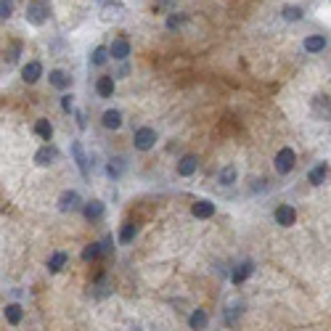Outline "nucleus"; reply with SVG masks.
Returning <instances> with one entry per match:
<instances>
[{"mask_svg":"<svg viewBox=\"0 0 331 331\" xmlns=\"http://www.w3.org/2000/svg\"><path fill=\"white\" fill-rule=\"evenodd\" d=\"M48 16H51V6L45 3V0H32V3L27 6V22L29 24L40 27V24L48 22Z\"/></svg>","mask_w":331,"mask_h":331,"instance_id":"1","label":"nucleus"},{"mask_svg":"<svg viewBox=\"0 0 331 331\" xmlns=\"http://www.w3.org/2000/svg\"><path fill=\"white\" fill-rule=\"evenodd\" d=\"M294 162H297V154H294L289 146H283V149L276 154V170L281 172V175L292 172V170H294Z\"/></svg>","mask_w":331,"mask_h":331,"instance_id":"2","label":"nucleus"},{"mask_svg":"<svg viewBox=\"0 0 331 331\" xmlns=\"http://www.w3.org/2000/svg\"><path fill=\"white\" fill-rule=\"evenodd\" d=\"M133 143H135L138 151H151L154 143H156V133H154L151 128H140V130L135 133V138H133Z\"/></svg>","mask_w":331,"mask_h":331,"instance_id":"3","label":"nucleus"},{"mask_svg":"<svg viewBox=\"0 0 331 331\" xmlns=\"http://www.w3.org/2000/svg\"><path fill=\"white\" fill-rule=\"evenodd\" d=\"M276 223L278 225H283V228H289V225H294V220H297V212H294V207H289V204H281V207L276 210Z\"/></svg>","mask_w":331,"mask_h":331,"instance_id":"4","label":"nucleus"},{"mask_svg":"<svg viewBox=\"0 0 331 331\" xmlns=\"http://www.w3.org/2000/svg\"><path fill=\"white\" fill-rule=\"evenodd\" d=\"M96 93L101 98H112V93H114V77L112 74H104L96 80Z\"/></svg>","mask_w":331,"mask_h":331,"instance_id":"5","label":"nucleus"},{"mask_svg":"<svg viewBox=\"0 0 331 331\" xmlns=\"http://www.w3.org/2000/svg\"><path fill=\"white\" fill-rule=\"evenodd\" d=\"M22 77H24V82H29V85L37 82L43 77V64H40V61H29V64L22 69Z\"/></svg>","mask_w":331,"mask_h":331,"instance_id":"6","label":"nucleus"},{"mask_svg":"<svg viewBox=\"0 0 331 331\" xmlns=\"http://www.w3.org/2000/svg\"><path fill=\"white\" fill-rule=\"evenodd\" d=\"M48 80H51V85L58 88V90H67V88L72 85V77H69V72H64V69H53V72L48 74Z\"/></svg>","mask_w":331,"mask_h":331,"instance_id":"7","label":"nucleus"},{"mask_svg":"<svg viewBox=\"0 0 331 331\" xmlns=\"http://www.w3.org/2000/svg\"><path fill=\"white\" fill-rule=\"evenodd\" d=\"M109 51H112V58H117V61H125V58L130 56V43L125 40V37H117V40L112 43V48H109Z\"/></svg>","mask_w":331,"mask_h":331,"instance_id":"8","label":"nucleus"},{"mask_svg":"<svg viewBox=\"0 0 331 331\" xmlns=\"http://www.w3.org/2000/svg\"><path fill=\"white\" fill-rule=\"evenodd\" d=\"M77 204H80V196H77V191H64L58 199V210L61 212H72L77 210Z\"/></svg>","mask_w":331,"mask_h":331,"instance_id":"9","label":"nucleus"},{"mask_svg":"<svg viewBox=\"0 0 331 331\" xmlns=\"http://www.w3.org/2000/svg\"><path fill=\"white\" fill-rule=\"evenodd\" d=\"M191 212H194V217H199V220H207V217L215 215V204L207 201V199H201V201H196L194 207H191Z\"/></svg>","mask_w":331,"mask_h":331,"instance_id":"10","label":"nucleus"},{"mask_svg":"<svg viewBox=\"0 0 331 331\" xmlns=\"http://www.w3.org/2000/svg\"><path fill=\"white\" fill-rule=\"evenodd\" d=\"M196 167H199V162H196V156H183V159L178 162V175H183V178H188V175H194L196 172Z\"/></svg>","mask_w":331,"mask_h":331,"instance_id":"11","label":"nucleus"},{"mask_svg":"<svg viewBox=\"0 0 331 331\" xmlns=\"http://www.w3.org/2000/svg\"><path fill=\"white\" fill-rule=\"evenodd\" d=\"M252 271H255V265H252L249 260H246V262H241V265H236V271H233L231 281H233V283H244V281L252 276Z\"/></svg>","mask_w":331,"mask_h":331,"instance_id":"12","label":"nucleus"},{"mask_svg":"<svg viewBox=\"0 0 331 331\" xmlns=\"http://www.w3.org/2000/svg\"><path fill=\"white\" fill-rule=\"evenodd\" d=\"M101 122H104V128H106V130H117L119 125H122V114L117 112V109H109V112H104Z\"/></svg>","mask_w":331,"mask_h":331,"instance_id":"13","label":"nucleus"},{"mask_svg":"<svg viewBox=\"0 0 331 331\" xmlns=\"http://www.w3.org/2000/svg\"><path fill=\"white\" fill-rule=\"evenodd\" d=\"M326 48V37L323 35H310V37H305V51L307 53H321Z\"/></svg>","mask_w":331,"mask_h":331,"instance_id":"14","label":"nucleus"},{"mask_svg":"<svg viewBox=\"0 0 331 331\" xmlns=\"http://www.w3.org/2000/svg\"><path fill=\"white\" fill-rule=\"evenodd\" d=\"M56 154H58V151H56L53 146H43V149L35 154V162H37L40 167H45V164H51V162L56 159Z\"/></svg>","mask_w":331,"mask_h":331,"instance_id":"15","label":"nucleus"},{"mask_svg":"<svg viewBox=\"0 0 331 331\" xmlns=\"http://www.w3.org/2000/svg\"><path fill=\"white\" fill-rule=\"evenodd\" d=\"M326 172H328V167H326V162H321V164H315V167L310 170L307 180H310L313 185H321V183L326 180Z\"/></svg>","mask_w":331,"mask_h":331,"instance_id":"16","label":"nucleus"},{"mask_svg":"<svg viewBox=\"0 0 331 331\" xmlns=\"http://www.w3.org/2000/svg\"><path fill=\"white\" fill-rule=\"evenodd\" d=\"M109 56H112V51L104 48V45H98V48L90 53V64H93V67H104L106 61H109Z\"/></svg>","mask_w":331,"mask_h":331,"instance_id":"17","label":"nucleus"},{"mask_svg":"<svg viewBox=\"0 0 331 331\" xmlns=\"http://www.w3.org/2000/svg\"><path fill=\"white\" fill-rule=\"evenodd\" d=\"M22 318H24V310H22V305H6V321H8L11 326L22 323Z\"/></svg>","mask_w":331,"mask_h":331,"instance_id":"18","label":"nucleus"},{"mask_svg":"<svg viewBox=\"0 0 331 331\" xmlns=\"http://www.w3.org/2000/svg\"><path fill=\"white\" fill-rule=\"evenodd\" d=\"M82 215H85L88 220H98V217L104 215V204H101V201H88L85 207H82Z\"/></svg>","mask_w":331,"mask_h":331,"instance_id":"19","label":"nucleus"},{"mask_svg":"<svg viewBox=\"0 0 331 331\" xmlns=\"http://www.w3.org/2000/svg\"><path fill=\"white\" fill-rule=\"evenodd\" d=\"M35 133H37L43 140H51V138H53V125H51L48 119H37V122H35Z\"/></svg>","mask_w":331,"mask_h":331,"instance_id":"20","label":"nucleus"},{"mask_svg":"<svg viewBox=\"0 0 331 331\" xmlns=\"http://www.w3.org/2000/svg\"><path fill=\"white\" fill-rule=\"evenodd\" d=\"M67 260H69V255H67V252H56V255L48 260V271H51V273H58L61 267L67 265Z\"/></svg>","mask_w":331,"mask_h":331,"instance_id":"21","label":"nucleus"},{"mask_svg":"<svg viewBox=\"0 0 331 331\" xmlns=\"http://www.w3.org/2000/svg\"><path fill=\"white\" fill-rule=\"evenodd\" d=\"M188 326H191L194 331H201L204 326H207V313H204V310H194L191 318H188Z\"/></svg>","mask_w":331,"mask_h":331,"instance_id":"22","label":"nucleus"},{"mask_svg":"<svg viewBox=\"0 0 331 331\" xmlns=\"http://www.w3.org/2000/svg\"><path fill=\"white\" fill-rule=\"evenodd\" d=\"M135 233H138V225H135V223H125L122 231H119V241H122V244H130V241L135 239Z\"/></svg>","mask_w":331,"mask_h":331,"instance_id":"23","label":"nucleus"},{"mask_svg":"<svg viewBox=\"0 0 331 331\" xmlns=\"http://www.w3.org/2000/svg\"><path fill=\"white\" fill-rule=\"evenodd\" d=\"M302 8H299V6H283L281 8V16L283 19H286V22H297V19H302Z\"/></svg>","mask_w":331,"mask_h":331,"instance_id":"24","label":"nucleus"},{"mask_svg":"<svg viewBox=\"0 0 331 331\" xmlns=\"http://www.w3.org/2000/svg\"><path fill=\"white\" fill-rule=\"evenodd\" d=\"M217 183H220V185H233V183H236V167H233V164L223 167V172H220Z\"/></svg>","mask_w":331,"mask_h":331,"instance_id":"25","label":"nucleus"},{"mask_svg":"<svg viewBox=\"0 0 331 331\" xmlns=\"http://www.w3.org/2000/svg\"><path fill=\"white\" fill-rule=\"evenodd\" d=\"M101 255H104L101 244H88V246L82 249V260H85V262H90V260H98Z\"/></svg>","mask_w":331,"mask_h":331,"instance_id":"26","label":"nucleus"},{"mask_svg":"<svg viewBox=\"0 0 331 331\" xmlns=\"http://www.w3.org/2000/svg\"><path fill=\"white\" fill-rule=\"evenodd\" d=\"M72 151H74V159H77V167H80V172H82V175H88V159H85V154H82V146L74 143Z\"/></svg>","mask_w":331,"mask_h":331,"instance_id":"27","label":"nucleus"},{"mask_svg":"<svg viewBox=\"0 0 331 331\" xmlns=\"http://www.w3.org/2000/svg\"><path fill=\"white\" fill-rule=\"evenodd\" d=\"M185 22H188V19L183 16V13H172V16L167 19V29H180Z\"/></svg>","mask_w":331,"mask_h":331,"instance_id":"28","label":"nucleus"},{"mask_svg":"<svg viewBox=\"0 0 331 331\" xmlns=\"http://www.w3.org/2000/svg\"><path fill=\"white\" fill-rule=\"evenodd\" d=\"M11 11H13V3H11V0H0V16L8 19V16H11Z\"/></svg>","mask_w":331,"mask_h":331,"instance_id":"29","label":"nucleus"},{"mask_svg":"<svg viewBox=\"0 0 331 331\" xmlns=\"http://www.w3.org/2000/svg\"><path fill=\"white\" fill-rule=\"evenodd\" d=\"M19 48H22V45L16 43V45H13V48L6 53V61H8V64H13V61H16V53H19Z\"/></svg>","mask_w":331,"mask_h":331,"instance_id":"30","label":"nucleus"},{"mask_svg":"<svg viewBox=\"0 0 331 331\" xmlns=\"http://www.w3.org/2000/svg\"><path fill=\"white\" fill-rule=\"evenodd\" d=\"M101 249H104V255H109V252L114 249V241H112V236H106V239L101 241Z\"/></svg>","mask_w":331,"mask_h":331,"instance_id":"31","label":"nucleus"},{"mask_svg":"<svg viewBox=\"0 0 331 331\" xmlns=\"http://www.w3.org/2000/svg\"><path fill=\"white\" fill-rule=\"evenodd\" d=\"M119 170H122V159H114V164H109V175H119Z\"/></svg>","mask_w":331,"mask_h":331,"instance_id":"32","label":"nucleus"},{"mask_svg":"<svg viewBox=\"0 0 331 331\" xmlns=\"http://www.w3.org/2000/svg\"><path fill=\"white\" fill-rule=\"evenodd\" d=\"M61 109H64V112H72V96H64V98H61Z\"/></svg>","mask_w":331,"mask_h":331,"instance_id":"33","label":"nucleus"}]
</instances>
